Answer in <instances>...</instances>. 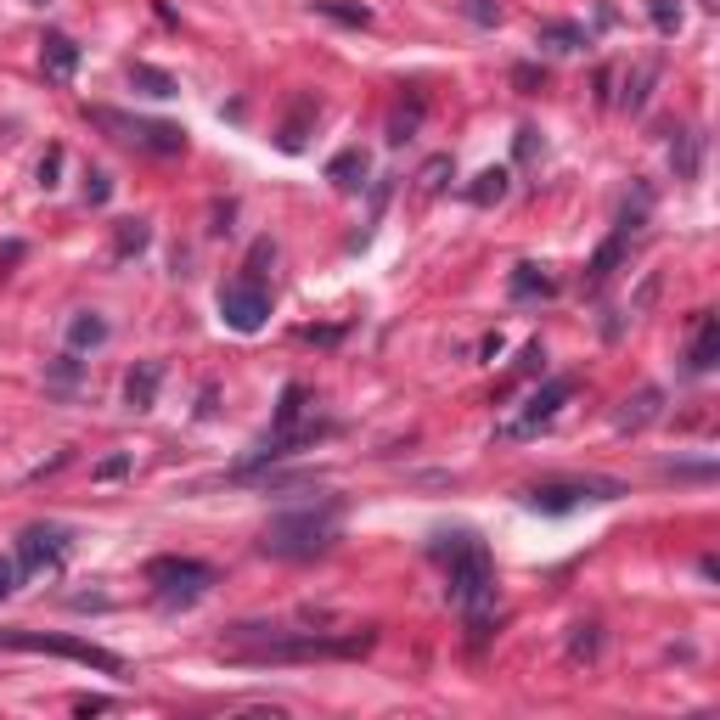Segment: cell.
Masks as SVG:
<instances>
[{
    "label": "cell",
    "mask_w": 720,
    "mask_h": 720,
    "mask_svg": "<svg viewBox=\"0 0 720 720\" xmlns=\"http://www.w3.org/2000/svg\"><path fill=\"white\" fill-rule=\"evenodd\" d=\"M445 557V597L451 608H462L473 619V636H485V608L496 602V563L478 535H451V546H440Z\"/></svg>",
    "instance_id": "obj_1"
},
{
    "label": "cell",
    "mask_w": 720,
    "mask_h": 720,
    "mask_svg": "<svg viewBox=\"0 0 720 720\" xmlns=\"http://www.w3.org/2000/svg\"><path fill=\"white\" fill-rule=\"evenodd\" d=\"M344 535V507L339 501H321V507H293V512H276L259 535L265 557L281 563H299V557H321L332 541Z\"/></svg>",
    "instance_id": "obj_2"
},
{
    "label": "cell",
    "mask_w": 720,
    "mask_h": 720,
    "mask_svg": "<svg viewBox=\"0 0 720 720\" xmlns=\"http://www.w3.org/2000/svg\"><path fill=\"white\" fill-rule=\"evenodd\" d=\"M377 642V631H350V636H321V631H304V636H270L265 647L254 653H231L236 664H315V658H355Z\"/></svg>",
    "instance_id": "obj_3"
},
{
    "label": "cell",
    "mask_w": 720,
    "mask_h": 720,
    "mask_svg": "<svg viewBox=\"0 0 720 720\" xmlns=\"http://www.w3.org/2000/svg\"><path fill=\"white\" fill-rule=\"evenodd\" d=\"M147 586L164 608H191V602H203L209 586H214V568L198 563V557H153L147 563Z\"/></svg>",
    "instance_id": "obj_4"
},
{
    "label": "cell",
    "mask_w": 720,
    "mask_h": 720,
    "mask_svg": "<svg viewBox=\"0 0 720 720\" xmlns=\"http://www.w3.org/2000/svg\"><path fill=\"white\" fill-rule=\"evenodd\" d=\"M90 124L119 130V141H130V147L153 153V158H180V153H186V130H180V124H164V119H124V113H113V108H90Z\"/></svg>",
    "instance_id": "obj_5"
},
{
    "label": "cell",
    "mask_w": 720,
    "mask_h": 720,
    "mask_svg": "<svg viewBox=\"0 0 720 720\" xmlns=\"http://www.w3.org/2000/svg\"><path fill=\"white\" fill-rule=\"evenodd\" d=\"M0 647H18V653H52V658H74L85 669H102V676H124V658L96 647V642H74V636H34V631H0Z\"/></svg>",
    "instance_id": "obj_6"
},
{
    "label": "cell",
    "mask_w": 720,
    "mask_h": 720,
    "mask_svg": "<svg viewBox=\"0 0 720 720\" xmlns=\"http://www.w3.org/2000/svg\"><path fill=\"white\" fill-rule=\"evenodd\" d=\"M625 496V485L619 478H563V485H535V490H523V507L530 512H546V518H563L574 507H586V501H619Z\"/></svg>",
    "instance_id": "obj_7"
},
{
    "label": "cell",
    "mask_w": 720,
    "mask_h": 720,
    "mask_svg": "<svg viewBox=\"0 0 720 720\" xmlns=\"http://www.w3.org/2000/svg\"><path fill=\"white\" fill-rule=\"evenodd\" d=\"M568 400H574V377H552V383H541V389L530 395V406H523V411H518V417H512V422L501 428L496 440H507V445H523V440H535L541 428H546V422H552V417H557L563 406H568Z\"/></svg>",
    "instance_id": "obj_8"
},
{
    "label": "cell",
    "mask_w": 720,
    "mask_h": 720,
    "mask_svg": "<svg viewBox=\"0 0 720 720\" xmlns=\"http://www.w3.org/2000/svg\"><path fill=\"white\" fill-rule=\"evenodd\" d=\"M220 315L231 332H259L265 315H270V287L259 276H236L220 287Z\"/></svg>",
    "instance_id": "obj_9"
},
{
    "label": "cell",
    "mask_w": 720,
    "mask_h": 720,
    "mask_svg": "<svg viewBox=\"0 0 720 720\" xmlns=\"http://www.w3.org/2000/svg\"><path fill=\"white\" fill-rule=\"evenodd\" d=\"M63 530H52V523H34V530L18 535V574H29V580H40V574H57L63 568Z\"/></svg>",
    "instance_id": "obj_10"
},
{
    "label": "cell",
    "mask_w": 720,
    "mask_h": 720,
    "mask_svg": "<svg viewBox=\"0 0 720 720\" xmlns=\"http://www.w3.org/2000/svg\"><path fill=\"white\" fill-rule=\"evenodd\" d=\"M40 68H45V79L68 85L74 68H79V45H74L68 34H45V40H40Z\"/></svg>",
    "instance_id": "obj_11"
},
{
    "label": "cell",
    "mask_w": 720,
    "mask_h": 720,
    "mask_svg": "<svg viewBox=\"0 0 720 720\" xmlns=\"http://www.w3.org/2000/svg\"><path fill=\"white\" fill-rule=\"evenodd\" d=\"M158 383H164V361H141V366L124 377V400H130V411H153Z\"/></svg>",
    "instance_id": "obj_12"
},
{
    "label": "cell",
    "mask_w": 720,
    "mask_h": 720,
    "mask_svg": "<svg viewBox=\"0 0 720 720\" xmlns=\"http://www.w3.org/2000/svg\"><path fill=\"white\" fill-rule=\"evenodd\" d=\"M715 361H720V321L704 310V315H698V332H693V350H687V366H693V372H709Z\"/></svg>",
    "instance_id": "obj_13"
},
{
    "label": "cell",
    "mask_w": 720,
    "mask_h": 720,
    "mask_svg": "<svg viewBox=\"0 0 720 720\" xmlns=\"http://www.w3.org/2000/svg\"><path fill=\"white\" fill-rule=\"evenodd\" d=\"M658 406H664V395H658V389H642L636 400H625V411L613 417V428H619V434H642V428L658 417Z\"/></svg>",
    "instance_id": "obj_14"
},
{
    "label": "cell",
    "mask_w": 720,
    "mask_h": 720,
    "mask_svg": "<svg viewBox=\"0 0 720 720\" xmlns=\"http://www.w3.org/2000/svg\"><path fill=\"white\" fill-rule=\"evenodd\" d=\"M507 293H512L518 304H523V299H552V293H557V281H552L541 265H518L512 281H507Z\"/></svg>",
    "instance_id": "obj_15"
},
{
    "label": "cell",
    "mask_w": 720,
    "mask_h": 720,
    "mask_svg": "<svg viewBox=\"0 0 720 720\" xmlns=\"http://www.w3.org/2000/svg\"><path fill=\"white\" fill-rule=\"evenodd\" d=\"M366 169H372V164H366V153H361V147H350V153H339V158L326 164V180L339 186V191H361V186H366Z\"/></svg>",
    "instance_id": "obj_16"
},
{
    "label": "cell",
    "mask_w": 720,
    "mask_h": 720,
    "mask_svg": "<svg viewBox=\"0 0 720 720\" xmlns=\"http://www.w3.org/2000/svg\"><path fill=\"white\" fill-rule=\"evenodd\" d=\"M304 383H287V389H281V400H276V428H270V434H293V428H304L299 417H304Z\"/></svg>",
    "instance_id": "obj_17"
},
{
    "label": "cell",
    "mask_w": 720,
    "mask_h": 720,
    "mask_svg": "<svg viewBox=\"0 0 720 720\" xmlns=\"http://www.w3.org/2000/svg\"><path fill=\"white\" fill-rule=\"evenodd\" d=\"M541 45H546V52H557V57H574L580 45H591V34H586L580 23H546V29H541Z\"/></svg>",
    "instance_id": "obj_18"
},
{
    "label": "cell",
    "mask_w": 720,
    "mask_h": 720,
    "mask_svg": "<svg viewBox=\"0 0 720 720\" xmlns=\"http://www.w3.org/2000/svg\"><path fill=\"white\" fill-rule=\"evenodd\" d=\"M68 344H74V350H96V344H108V321L96 315V310H79V315L68 321Z\"/></svg>",
    "instance_id": "obj_19"
},
{
    "label": "cell",
    "mask_w": 720,
    "mask_h": 720,
    "mask_svg": "<svg viewBox=\"0 0 720 720\" xmlns=\"http://www.w3.org/2000/svg\"><path fill=\"white\" fill-rule=\"evenodd\" d=\"M130 85H141V96H175L180 85H175V74H164V68H147V63H130Z\"/></svg>",
    "instance_id": "obj_20"
},
{
    "label": "cell",
    "mask_w": 720,
    "mask_h": 720,
    "mask_svg": "<svg viewBox=\"0 0 720 720\" xmlns=\"http://www.w3.org/2000/svg\"><path fill=\"white\" fill-rule=\"evenodd\" d=\"M507 198V169H485L473 186H467V203H478V209H490V203H501Z\"/></svg>",
    "instance_id": "obj_21"
},
{
    "label": "cell",
    "mask_w": 720,
    "mask_h": 720,
    "mask_svg": "<svg viewBox=\"0 0 720 720\" xmlns=\"http://www.w3.org/2000/svg\"><path fill=\"white\" fill-rule=\"evenodd\" d=\"M310 7H315L321 18H332V23H344V29H366V23H372V12H366V7H350V0H310Z\"/></svg>",
    "instance_id": "obj_22"
},
{
    "label": "cell",
    "mask_w": 720,
    "mask_h": 720,
    "mask_svg": "<svg viewBox=\"0 0 720 720\" xmlns=\"http://www.w3.org/2000/svg\"><path fill=\"white\" fill-rule=\"evenodd\" d=\"M310 113H315V102H310V96H299V113L281 124V147H287V153L304 147V119H310Z\"/></svg>",
    "instance_id": "obj_23"
},
{
    "label": "cell",
    "mask_w": 720,
    "mask_h": 720,
    "mask_svg": "<svg viewBox=\"0 0 720 720\" xmlns=\"http://www.w3.org/2000/svg\"><path fill=\"white\" fill-rule=\"evenodd\" d=\"M147 236H153V231H147V220H124V225H119V248H113V254H119V259L141 254V248H147Z\"/></svg>",
    "instance_id": "obj_24"
},
{
    "label": "cell",
    "mask_w": 720,
    "mask_h": 720,
    "mask_svg": "<svg viewBox=\"0 0 720 720\" xmlns=\"http://www.w3.org/2000/svg\"><path fill=\"white\" fill-rule=\"evenodd\" d=\"M658 34H682V0H647Z\"/></svg>",
    "instance_id": "obj_25"
},
{
    "label": "cell",
    "mask_w": 720,
    "mask_h": 720,
    "mask_svg": "<svg viewBox=\"0 0 720 720\" xmlns=\"http://www.w3.org/2000/svg\"><path fill=\"white\" fill-rule=\"evenodd\" d=\"M124 473H130V451H119V456H102V462L90 467V478H96V485H113V478H124Z\"/></svg>",
    "instance_id": "obj_26"
},
{
    "label": "cell",
    "mask_w": 720,
    "mask_h": 720,
    "mask_svg": "<svg viewBox=\"0 0 720 720\" xmlns=\"http://www.w3.org/2000/svg\"><path fill=\"white\" fill-rule=\"evenodd\" d=\"M669 158H676V169L693 180V175H698V141H693V135H682L676 147H669Z\"/></svg>",
    "instance_id": "obj_27"
},
{
    "label": "cell",
    "mask_w": 720,
    "mask_h": 720,
    "mask_svg": "<svg viewBox=\"0 0 720 720\" xmlns=\"http://www.w3.org/2000/svg\"><path fill=\"white\" fill-rule=\"evenodd\" d=\"M462 12H467L473 23H485V29L501 23V7H496V0H462Z\"/></svg>",
    "instance_id": "obj_28"
},
{
    "label": "cell",
    "mask_w": 720,
    "mask_h": 720,
    "mask_svg": "<svg viewBox=\"0 0 720 720\" xmlns=\"http://www.w3.org/2000/svg\"><path fill=\"white\" fill-rule=\"evenodd\" d=\"M568 658L580 664V658H597V625H580V636L568 642Z\"/></svg>",
    "instance_id": "obj_29"
},
{
    "label": "cell",
    "mask_w": 720,
    "mask_h": 720,
    "mask_svg": "<svg viewBox=\"0 0 720 720\" xmlns=\"http://www.w3.org/2000/svg\"><path fill=\"white\" fill-rule=\"evenodd\" d=\"M74 383H79V355H63L52 366V389H74Z\"/></svg>",
    "instance_id": "obj_30"
},
{
    "label": "cell",
    "mask_w": 720,
    "mask_h": 720,
    "mask_svg": "<svg viewBox=\"0 0 720 720\" xmlns=\"http://www.w3.org/2000/svg\"><path fill=\"white\" fill-rule=\"evenodd\" d=\"M541 361H546V350H541V344H530V350H523V361L512 366V377H507V389H512V383H518V377H530V372H535Z\"/></svg>",
    "instance_id": "obj_31"
},
{
    "label": "cell",
    "mask_w": 720,
    "mask_h": 720,
    "mask_svg": "<svg viewBox=\"0 0 720 720\" xmlns=\"http://www.w3.org/2000/svg\"><path fill=\"white\" fill-rule=\"evenodd\" d=\"M445 175H451V158H434V164L422 169V191H440V186H445Z\"/></svg>",
    "instance_id": "obj_32"
},
{
    "label": "cell",
    "mask_w": 720,
    "mask_h": 720,
    "mask_svg": "<svg viewBox=\"0 0 720 720\" xmlns=\"http://www.w3.org/2000/svg\"><path fill=\"white\" fill-rule=\"evenodd\" d=\"M12 591H18V563H12V557H0V602H7Z\"/></svg>",
    "instance_id": "obj_33"
},
{
    "label": "cell",
    "mask_w": 720,
    "mask_h": 720,
    "mask_svg": "<svg viewBox=\"0 0 720 720\" xmlns=\"http://www.w3.org/2000/svg\"><path fill=\"white\" fill-rule=\"evenodd\" d=\"M57 169H63V153L52 147V153H45V164H40V186H57Z\"/></svg>",
    "instance_id": "obj_34"
},
{
    "label": "cell",
    "mask_w": 720,
    "mask_h": 720,
    "mask_svg": "<svg viewBox=\"0 0 720 720\" xmlns=\"http://www.w3.org/2000/svg\"><path fill=\"white\" fill-rule=\"evenodd\" d=\"M108 191H113V186H108V175L96 169V175H90V186H85V198H90V203H108Z\"/></svg>",
    "instance_id": "obj_35"
},
{
    "label": "cell",
    "mask_w": 720,
    "mask_h": 720,
    "mask_svg": "<svg viewBox=\"0 0 720 720\" xmlns=\"http://www.w3.org/2000/svg\"><path fill=\"white\" fill-rule=\"evenodd\" d=\"M102 709H113V704H108V698H79V704H74V715H102Z\"/></svg>",
    "instance_id": "obj_36"
},
{
    "label": "cell",
    "mask_w": 720,
    "mask_h": 720,
    "mask_svg": "<svg viewBox=\"0 0 720 720\" xmlns=\"http://www.w3.org/2000/svg\"><path fill=\"white\" fill-rule=\"evenodd\" d=\"M512 79H518V85H523V90H530V85H541V79H546V74H535V68H530V63H523V68H518V74H512Z\"/></svg>",
    "instance_id": "obj_37"
}]
</instances>
